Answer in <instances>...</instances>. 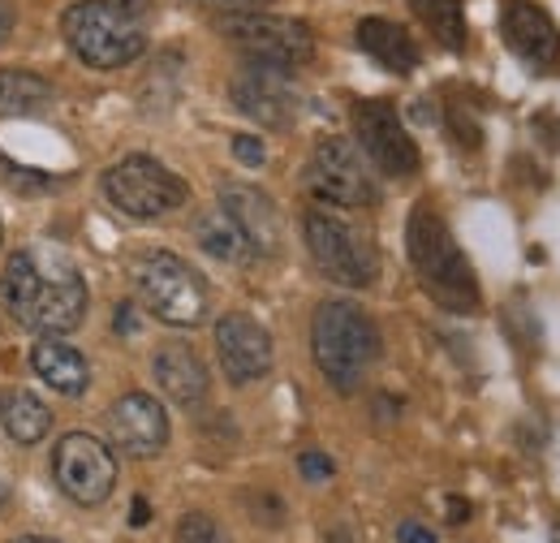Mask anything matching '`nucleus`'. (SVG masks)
I'll return each mask as SVG.
<instances>
[{"label":"nucleus","instance_id":"f03ea898","mask_svg":"<svg viewBox=\"0 0 560 543\" xmlns=\"http://www.w3.org/2000/svg\"><path fill=\"white\" fill-rule=\"evenodd\" d=\"M406 255H410V268L419 272V285L431 293L435 307H444L453 315L479 311L475 268L466 264L457 238L448 233V224L435 216L431 204H419L406 220Z\"/></svg>","mask_w":560,"mask_h":543},{"label":"nucleus","instance_id":"393cba45","mask_svg":"<svg viewBox=\"0 0 560 543\" xmlns=\"http://www.w3.org/2000/svg\"><path fill=\"white\" fill-rule=\"evenodd\" d=\"M298 471H302V478H311V483H319V478H332V458L328 453H319V449H311V453H302L298 458Z\"/></svg>","mask_w":560,"mask_h":543},{"label":"nucleus","instance_id":"b1692460","mask_svg":"<svg viewBox=\"0 0 560 543\" xmlns=\"http://www.w3.org/2000/svg\"><path fill=\"white\" fill-rule=\"evenodd\" d=\"M177 543H229L224 531L211 522L208 513H186L182 527H177Z\"/></svg>","mask_w":560,"mask_h":543},{"label":"nucleus","instance_id":"1a4fd4ad","mask_svg":"<svg viewBox=\"0 0 560 543\" xmlns=\"http://www.w3.org/2000/svg\"><path fill=\"white\" fill-rule=\"evenodd\" d=\"M302 186L324 207H371L380 199L375 177L350 138H319L302 169Z\"/></svg>","mask_w":560,"mask_h":543},{"label":"nucleus","instance_id":"f704fd0d","mask_svg":"<svg viewBox=\"0 0 560 543\" xmlns=\"http://www.w3.org/2000/svg\"><path fill=\"white\" fill-rule=\"evenodd\" d=\"M4 496H9V487H4V483H0V505H4Z\"/></svg>","mask_w":560,"mask_h":543},{"label":"nucleus","instance_id":"2eb2a0df","mask_svg":"<svg viewBox=\"0 0 560 543\" xmlns=\"http://www.w3.org/2000/svg\"><path fill=\"white\" fill-rule=\"evenodd\" d=\"M500 35H504L513 57H522L535 69H548L560 53V31L552 26V18L530 0H504L500 4Z\"/></svg>","mask_w":560,"mask_h":543},{"label":"nucleus","instance_id":"412c9836","mask_svg":"<svg viewBox=\"0 0 560 543\" xmlns=\"http://www.w3.org/2000/svg\"><path fill=\"white\" fill-rule=\"evenodd\" d=\"M52 104V86L31 69H0V117H35Z\"/></svg>","mask_w":560,"mask_h":543},{"label":"nucleus","instance_id":"f3484780","mask_svg":"<svg viewBox=\"0 0 560 543\" xmlns=\"http://www.w3.org/2000/svg\"><path fill=\"white\" fill-rule=\"evenodd\" d=\"M151 371H155V384L177 402V406H203L208 397V367L199 362V354L182 340H168L155 349L151 358Z\"/></svg>","mask_w":560,"mask_h":543},{"label":"nucleus","instance_id":"72a5a7b5","mask_svg":"<svg viewBox=\"0 0 560 543\" xmlns=\"http://www.w3.org/2000/svg\"><path fill=\"white\" fill-rule=\"evenodd\" d=\"M18 543H57V540H39V535H31V540H18Z\"/></svg>","mask_w":560,"mask_h":543},{"label":"nucleus","instance_id":"6ab92c4d","mask_svg":"<svg viewBox=\"0 0 560 543\" xmlns=\"http://www.w3.org/2000/svg\"><path fill=\"white\" fill-rule=\"evenodd\" d=\"M358 48L371 61H380L388 73H410L419 66V44L410 39V31H401L388 18H362L358 22Z\"/></svg>","mask_w":560,"mask_h":543},{"label":"nucleus","instance_id":"423d86ee","mask_svg":"<svg viewBox=\"0 0 560 543\" xmlns=\"http://www.w3.org/2000/svg\"><path fill=\"white\" fill-rule=\"evenodd\" d=\"M302 238L306 251L315 259V268L324 272L328 280L346 285V289H366L380 276V255L371 246V238L350 224L337 211H306L302 216Z\"/></svg>","mask_w":560,"mask_h":543},{"label":"nucleus","instance_id":"5701e85b","mask_svg":"<svg viewBox=\"0 0 560 543\" xmlns=\"http://www.w3.org/2000/svg\"><path fill=\"white\" fill-rule=\"evenodd\" d=\"M410 9L419 13V22L448 53L466 48V13H462L457 0H410Z\"/></svg>","mask_w":560,"mask_h":543},{"label":"nucleus","instance_id":"f257e3e1","mask_svg":"<svg viewBox=\"0 0 560 543\" xmlns=\"http://www.w3.org/2000/svg\"><path fill=\"white\" fill-rule=\"evenodd\" d=\"M0 293H4L9 315L39 337L73 333L91 302L82 272L52 246H26V251L9 255L4 276H0Z\"/></svg>","mask_w":560,"mask_h":543},{"label":"nucleus","instance_id":"a878e982","mask_svg":"<svg viewBox=\"0 0 560 543\" xmlns=\"http://www.w3.org/2000/svg\"><path fill=\"white\" fill-rule=\"evenodd\" d=\"M233 155L246 164V169H259L264 160H268V151H264V142L255 135H237L233 138Z\"/></svg>","mask_w":560,"mask_h":543},{"label":"nucleus","instance_id":"c9c22d12","mask_svg":"<svg viewBox=\"0 0 560 543\" xmlns=\"http://www.w3.org/2000/svg\"><path fill=\"white\" fill-rule=\"evenodd\" d=\"M552 543H560V527H552Z\"/></svg>","mask_w":560,"mask_h":543},{"label":"nucleus","instance_id":"c85d7f7f","mask_svg":"<svg viewBox=\"0 0 560 543\" xmlns=\"http://www.w3.org/2000/svg\"><path fill=\"white\" fill-rule=\"evenodd\" d=\"M100 4H113V9H121V13H130V18H142V13L151 9V0H100Z\"/></svg>","mask_w":560,"mask_h":543},{"label":"nucleus","instance_id":"20e7f679","mask_svg":"<svg viewBox=\"0 0 560 543\" xmlns=\"http://www.w3.org/2000/svg\"><path fill=\"white\" fill-rule=\"evenodd\" d=\"M61 35L70 44V53L91 69H121L139 61L147 48L139 18L100 4V0H78L61 18Z\"/></svg>","mask_w":560,"mask_h":543},{"label":"nucleus","instance_id":"473e14b6","mask_svg":"<svg viewBox=\"0 0 560 543\" xmlns=\"http://www.w3.org/2000/svg\"><path fill=\"white\" fill-rule=\"evenodd\" d=\"M328 543H358V535H353L350 527H346V522H341V527H337V531H332V535H328Z\"/></svg>","mask_w":560,"mask_h":543},{"label":"nucleus","instance_id":"f8f14e48","mask_svg":"<svg viewBox=\"0 0 560 543\" xmlns=\"http://www.w3.org/2000/svg\"><path fill=\"white\" fill-rule=\"evenodd\" d=\"M229 95H233L237 113H246L250 122L272 126V130H289L293 117H298V86H293L289 69H280V66H259V61H250V66L233 78Z\"/></svg>","mask_w":560,"mask_h":543},{"label":"nucleus","instance_id":"c756f323","mask_svg":"<svg viewBox=\"0 0 560 543\" xmlns=\"http://www.w3.org/2000/svg\"><path fill=\"white\" fill-rule=\"evenodd\" d=\"M139 320H135V307H117V333H135Z\"/></svg>","mask_w":560,"mask_h":543},{"label":"nucleus","instance_id":"ddd939ff","mask_svg":"<svg viewBox=\"0 0 560 543\" xmlns=\"http://www.w3.org/2000/svg\"><path fill=\"white\" fill-rule=\"evenodd\" d=\"M215 354H220V367H224L229 384H255V380H264L272 371V358H277L272 333L259 320L242 315V311H233V315H224L215 324Z\"/></svg>","mask_w":560,"mask_h":543},{"label":"nucleus","instance_id":"6e6552de","mask_svg":"<svg viewBox=\"0 0 560 543\" xmlns=\"http://www.w3.org/2000/svg\"><path fill=\"white\" fill-rule=\"evenodd\" d=\"M220 35L233 39L250 61L259 66L298 69L315 57V35L298 18H277V13H224Z\"/></svg>","mask_w":560,"mask_h":543},{"label":"nucleus","instance_id":"7c9ffc66","mask_svg":"<svg viewBox=\"0 0 560 543\" xmlns=\"http://www.w3.org/2000/svg\"><path fill=\"white\" fill-rule=\"evenodd\" d=\"M147 518H151V505L139 496V500L130 505V527H147Z\"/></svg>","mask_w":560,"mask_h":543},{"label":"nucleus","instance_id":"bb28decb","mask_svg":"<svg viewBox=\"0 0 560 543\" xmlns=\"http://www.w3.org/2000/svg\"><path fill=\"white\" fill-rule=\"evenodd\" d=\"M208 9H224V13H264L272 0H199Z\"/></svg>","mask_w":560,"mask_h":543},{"label":"nucleus","instance_id":"7ed1b4c3","mask_svg":"<svg viewBox=\"0 0 560 543\" xmlns=\"http://www.w3.org/2000/svg\"><path fill=\"white\" fill-rule=\"evenodd\" d=\"M311 349H315V367L324 371V380L337 393H353L380 358V333L362 307L332 298L311 320Z\"/></svg>","mask_w":560,"mask_h":543},{"label":"nucleus","instance_id":"0eeeda50","mask_svg":"<svg viewBox=\"0 0 560 543\" xmlns=\"http://www.w3.org/2000/svg\"><path fill=\"white\" fill-rule=\"evenodd\" d=\"M104 195H108V204L117 207V211H126L135 220H160V216L177 211L190 199L186 182L173 169H164L160 160H151V155L117 160L104 173Z\"/></svg>","mask_w":560,"mask_h":543},{"label":"nucleus","instance_id":"9d476101","mask_svg":"<svg viewBox=\"0 0 560 543\" xmlns=\"http://www.w3.org/2000/svg\"><path fill=\"white\" fill-rule=\"evenodd\" d=\"M52 478L57 487L70 496L73 505H104L117 487V458L108 453L104 440L86 436V431H70L57 440L52 449Z\"/></svg>","mask_w":560,"mask_h":543},{"label":"nucleus","instance_id":"39448f33","mask_svg":"<svg viewBox=\"0 0 560 543\" xmlns=\"http://www.w3.org/2000/svg\"><path fill=\"white\" fill-rule=\"evenodd\" d=\"M135 289L142 307L168 328H195L208 315V285L182 255L147 251L135 259Z\"/></svg>","mask_w":560,"mask_h":543},{"label":"nucleus","instance_id":"4468645a","mask_svg":"<svg viewBox=\"0 0 560 543\" xmlns=\"http://www.w3.org/2000/svg\"><path fill=\"white\" fill-rule=\"evenodd\" d=\"M108 436L130 458H155L168 444V414L147 393H126L108 409Z\"/></svg>","mask_w":560,"mask_h":543},{"label":"nucleus","instance_id":"aec40b11","mask_svg":"<svg viewBox=\"0 0 560 543\" xmlns=\"http://www.w3.org/2000/svg\"><path fill=\"white\" fill-rule=\"evenodd\" d=\"M195 242L208 251L211 259H220V264H250V259H255L246 233H242L220 207H215V211H203V216L195 220Z\"/></svg>","mask_w":560,"mask_h":543},{"label":"nucleus","instance_id":"2f4dec72","mask_svg":"<svg viewBox=\"0 0 560 543\" xmlns=\"http://www.w3.org/2000/svg\"><path fill=\"white\" fill-rule=\"evenodd\" d=\"M9 31H13V9H9V0H0V44L9 39Z\"/></svg>","mask_w":560,"mask_h":543},{"label":"nucleus","instance_id":"cd10ccee","mask_svg":"<svg viewBox=\"0 0 560 543\" xmlns=\"http://www.w3.org/2000/svg\"><path fill=\"white\" fill-rule=\"evenodd\" d=\"M397 543H435V531H427L422 522H401L397 527Z\"/></svg>","mask_w":560,"mask_h":543},{"label":"nucleus","instance_id":"dca6fc26","mask_svg":"<svg viewBox=\"0 0 560 543\" xmlns=\"http://www.w3.org/2000/svg\"><path fill=\"white\" fill-rule=\"evenodd\" d=\"M220 211L246 233L255 255H277L284 233H280V211L272 204V195H264L259 186L246 182H224L220 186Z\"/></svg>","mask_w":560,"mask_h":543},{"label":"nucleus","instance_id":"9b49d317","mask_svg":"<svg viewBox=\"0 0 560 543\" xmlns=\"http://www.w3.org/2000/svg\"><path fill=\"white\" fill-rule=\"evenodd\" d=\"M353 135L384 177H410L419 169V147L388 100H362L353 108Z\"/></svg>","mask_w":560,"mask_h":543},{"label":"nucleus","instance_id":"a211bd4d","mask_svg":"<svg viewBox=\"0 0 560 543\" xmlns=\"http://www.w3.org/2000/svg\"><path fill=\"white\" fill-rule=\"evenodd\" d=\"M31 367H35V376H39L52 393H61V397H82L86 384H91L86 358H82L73 345H66L61 337H39V345L31 349Z\"/></svg>","mask_w":560,"mask_h":543},{"label":"nucleus","instance_id":"4be33fe9","mask_svg":"<svg viewBox=\"0 0 560 543\" xmlns=\"http://www.w3.org/2000/svg\"><path fill=\"white\" fill-rule=\"evenodd\" d=\"M48 423H52V414L39 397H31V393H4L0 397V427L13 444H39L48 436Z\"/></svg>","mask_w":560,"mask_h":543}]
</instances>
